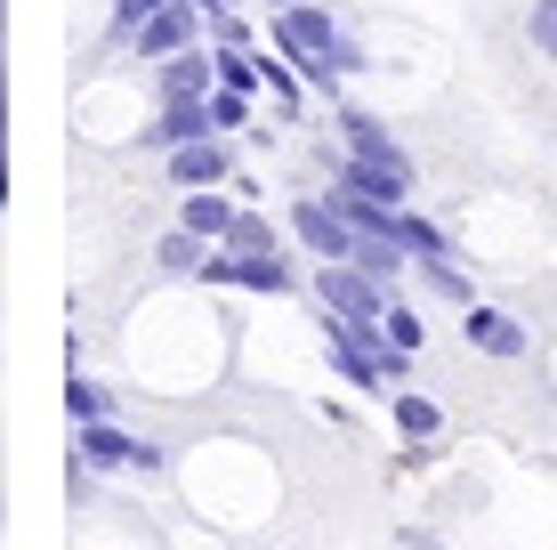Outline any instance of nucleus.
Listing matches in <instances>:
<instances>
[{
  "label": "nucleus",
  "instance_id": "f257e3e1",
  "mask_svg": "<svg viewBox=\"0 0 557 550\" xmlns=\"http://www.w3.org/2000/svg\"><path fill=\"white\" fill-rule=\"evenodd\" d=\"M267 41H275L292 65L307 73L315 89H339V73H363V49L339 33V16L323 0H299V9H275L267 16Z\"/></svg>",
  "mask_w": 557,
  "mask_h": 550
},
{
  "label": "nucleus",
  "instance_id": "f03ea898",
  "mask_svg": "<svg viewBox=\"0 0 557 550\" xmlns=\"http://www.w3.org/2000/svg\"><path fill=\"white\" fill-rule=\"evenodd\" d=\"M323 340H332V365H339L348 389H405L412 356L388 340L380 316H323Z\"/></svg>",
  "mask_w": 557,
  "mask_h": 550
},
{
  "label": "nucleus",
  "instance_id": "7ed1b4c3",
  "mask_svg": "<svg viewBox=\"0 0 557 550\" xmlns=\"http://www.w3.org/2000/svg\"><path fill=\"white\" fill-rule=\"evenodd\" d=\"M202 292L283 300V292H299V268H292V252H235V243H210V259H202Z\"/></svg>",
  "mask_w": 557,
  "mask_h": 550
},
{
  "label": "nucleus",
  "instance_id": "20e7f679",
  "mask_svg": "<svg viewBox=\"0 0 557 550\" xmlns=\"http://www.w3.org/2000/svg\"><path fill=\"white\" fill-rule=\"evenodd\" d=\"M195 41H210V9L202 0H162V9L129 33V57H138V65H162V57H178Z\"/></svg>",
  "mask_w": 557,
  "mask_h": 550
},
{
  "label": "nucleus",
  "instance_id": "39448f33",
  "mask_svg": "<svg viewBox=\"0 0 557 550\" xmlns=\"http://www.w3.org/2000/svg\"><path fill=\"white\" fill-rule=\"evenodd\" d=\"M388 283H380V276H363L356 268V259H323V268H315V308L323 316H388Z\"/></svg>",
  "mask_w": 557,
  "mask_h": 550
},
{
  "label": "nucleus",
  "instance_id": "423d86ee",
  "mask_svg": "<svg viewBox=\"0 0 557 550\" xmlns=\"http://www.w3.org/2000/svg\"><path fill=\"white\" fill-rule=\"evenodd\" d=\"M162 170H170L178 195H195V186H235V138H226V130L186 138V146H170V155H162Z\"/></svg>",
  "mask_w": 557,
  "mask_h": 550
},
{
  "label": "nucleus",
  "instance_id": "0eeeda50",
  "mask_svg": "<svg viewBox=\"0 0 557 550\" xmlns=\"http://www.w3.org/2000/svg\"><path fill=\"white\" fill-rule=\"evenodd\" d=\"M292 243L315 252V259H356V227H348V211H339L332 195H299L292 203Z\"/></svg>",
  "mask_w": 557,
  "mask_h": 550
},
{
  "label": "nucleus",
  "instance_id": "6e6552de",
  "mask_svg": "<svg viewBox=\"0 0 557 550\" xmlns=\"http://www.w3.org/2000/svg\"><path fill=\"white\" fill-rule=\"evenodd\" d=\"M73 453H82V469H162V445L122 438L113 421H82L73 429Z\"/></svg>",
  "mask_w": 557,
  "mask_h": 550
},
{
  "label": "nucleus",
  "instance_id": "1a4fd4ad",
  "mask_svg": "<svg viewBox=\"0 0 557 550\" xmlns=\"http://www.w3.org/2000/svg\"><path fill=\"white\" fill-rule=\"evenodd\" d=\"M146 89L153 98H210V89H219V49L195 41V49L162 57V65H146Z\"/></svg>",
  "mask_w": 557,
  "mask_h": 550
},
{
  "label": "nucleus",
  "instance_id": "9d476101",
  "mask_svg": "<svg viewBox=\"0 0 557 550\" xmlns=\"http://www.w3.org/2000/svg\"><path fill=\"white\" fill-rule=\"evenodd\" d=\"M210 130H219L210 98H153V113H146L138 138L153 146V155H170V146H186V138H210Z\"/></svg>",
  "mask_w": 557,
  "mask_h": 550
},
{
  "label": "nucleus",
  "instance_id": "9b49d317",
  "mask_svg": "<svg viewBox=\"0 0 557 550\" xmlns=\"http://www.w3.org/2000/svg\"><path fill=\"white\" fill-rule=\"evenodd\" d=\"M460 340H469V349H485V356H502V365L533 356V332L517 325L509 308H485V300H469V308H460Z\"/></svg>",
  "mask_w": 557,
  "mask_h": 550
},
{
  "label": "nucleus",
  "instance_id": "f8f14e48",
  "mask_svg": "<svg viewBox=\"0 0 557 550\" xmlns=\"http://www.w3.org/2000/svg\"><path fill=\"white\" fill-rule=\"evenodd\" d=\"M339 146H348L356 162H380V170H405V179H412V155H405V146H396L363 106H339Z\"/></svg>",
  "mask_w": 557,
  "mask_h": 550
},
{
  "label": "nucleus",
  "instance_id": "ddd939ff",
  "mask_svg": "<svg viewBox=\"0 0 557 550\" xmlns=\"http://www.w3.org/2000/svg\"><path fill=\"white\" fill-rule=\"evenodd\" d=\"M243 219V195L235 186H195V195H178V227H195L202 243H226Z\"/></svg>",
  "mask_w": 557,
  "mask_h": 550
},
{
  "label": "nucleus",
  "instance_id": "4468645a",
  "mask_svg": "<svg viewBox=\"0 0 557 550\" xmlns=\"http://www.w3.org/2000/svg\"><path fill=\"white\" fill-rule=\"evenodd\" d=\"M202 259H210V243L195 235V227H170V235L153 243V268L162 276H202Z\"/></svg>",
  "mask_w": 557,
  "mask_h": 550
},
{
  "label": "nucleus",
  "instance_id": "2eb2a0df",
  "mask_svg": "<svg viewBox=\"0 0 557 550\" xmlns=\"http://www.w3.org/2000/svg\"><path fill=\"white\" fill-rule=\"evenodd\" d=\"M436 429H445V413L429 405L420 389H396V438H412V445H429Z\"/></svg>",
  "mask_w": 557,
  "mask_h": 550
},
{
  "label": "nucleus",
  "instance_id": "dca6fc26",
  "mask_svg": "<svg viewBox=\"0 0 557 550\" xmlns=\"http://www.w3.org/2000/svg\"><path fill=\"white\" fill-rule=\"evenodd\" d=\"M65 413H73V429H82V421H113V389L89 381V372H73V381H65Z\"/></svg>",
  "mask_w": 557,
  "mask_h": 550
},
{
  "label": "nucleus",
  "instance_id": "f3484780",
  "mask_svg": "<svg viewBox=\"0 0 557 550\" xmlns=\"http://www.w3.org/2000/svg\"><path fill=\"white\" fill-rule=\"evenodd\" d=\"M412 276L429 283V292H445L453 308H469V300H476V283H469V276L453 268V252H445V259H412Z\"/></svg>",
  "mask_w": 557,
  "mask_h": 550
},
{
  "label": "nucleus",
  "instance_id": "a211bd4d",
  "mask_svg": "<svg viewBox=\"0 0 557 550\" xmlns=\"http://www.w3.org/2000/svg\"><path fill=\"white\" fill-rule=\"evenodd\" d=\"M283 235H292V227H283ZM283 235H275V219H267L259 203H243V219H235L226 243H235V252H283Z\"/></svg>",
  "mask_w": 557,
  "mask_h": 550
},
{
  "label": "nucleus",
  "instance_id": "6ab92c4d",
  "mask_svg": "<svg viewBox=\"0 0 557 550\" xmlns=\"http://www.w3.org/2000/svg\"><path fill=\"white\" fill-rule=\"evenodd\" d=\"M380 325H388V340H396L405 356H420V340H429V325H420L412 300H388V316H380Z\"/></svg>",
  "mask_w": 557,
  "mask_h": 550
},
{
  "label": "nucleus",
  "instance_id": "aec40b11",
  "mask_svg": "<svg viewBox=\"0 0 557 550\" xmlns=\"http://www.w3.org/2000/svg\"><path fill=\"white\" fill-rule=\"evenodd\" d=\"M210 113H219V130H226V138H243V130H251V89H210Z\"/></svg>",
  "mask_w": 557,
  "mask_h": 550
},
{
  "label": "nucleus",
  "instance_id": "412c9836",
  "mask_svg": "<svg viewBox=\"0 0 557 550\" xmlns=\"http://www.w3.org/2000/svg\"><path fill=\"white\" fill-rule=\"evenodd\" d=\"M525 33H533V49H542V57H557V0H533Z\"/></svg>",
  "mask_w": 557,
  "mask_h": 550
},
{
  "label": "nucleus",
  "instance_id": "4be33fe9",
  "mask_svg": "<svg viewBox=\"0 0 557 550\" xmlns=\"http://www.w3.org/2000/svg\"><path fill=\"white\" fill-rule=\"evenodd\" d=\"M153 9H162V0H113V41H129V33H138Z\"/></svg>",
  "mask_w": 557,
  "mask_h": 550
},
{
  "label": "nucleus",
  "instance_id": "5701e85b",
  "mask_svg": "<svg viewBox=\"0 0 557 550\" xmlns=\"http://www.w3.org/2000/svg\"><path fill=\"white\" fill-rule=\"evenodd\" d=\"M259 9H267V16H275V9H299V0H259Z\"/></svg>",
  "mask_w": 557,
  "mask_h": 550
},
{
  "label": "nucleus",
  "instance_id": "b1692460",
  "mask_svg": "<svg viewBox=\"0 0 557 550\" xmlns=\"http://www.w3.org/2000/svg\"><path fill=\"white\" fill-rule=\"evenodd\" d=\"M202 9H235V0H202Z\"/></svg>",
  "mask_w": 557,
  "mask_h": 550
}]
</instances>
